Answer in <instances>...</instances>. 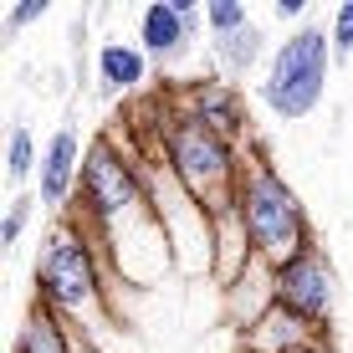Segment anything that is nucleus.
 <instances>
[{
  "label": "nucleus",
  "instance_id": "f257e3e1",
  "mask_svg": "<svg viewBox=\"0 0 353 353\" xmlns=\"http://www.w3.org/2000/svg\"><path fill=\"white\" fill-rule=\"evenodd\" d=\"M108 261L97 251L92 230L77 221V215H57L52 230L41 241V256H36V302L52 307L62 323H72V333H88L82 343H97V327L113 323L108 312Z\"/></svg>",
  "mask_w": 353,
  "mask_h": 353
},
{
  "label": "nucleus",
  "instance_id": "f03ea898",
  "mask_svg": "<svg viewBox=\"0 0 353 353\" xmlns=\"http://www.w3.org/2000/svg\"><path fill=\"white\" fill-rule=\"evenodd\" d=\"M154 159L179 179V190L200 205L205 215H221L236 205L241 164L246 149L230 143L221 128H210L205 118H194L190 108L174 103V92H164V118L154 123Z\"/></svg>",
  "mask_w": 353,
  "mask_h": 353
},
{
  "label": "nucleus",
  "instance_id": "7ed1b4c3",
  "mask_svg": "<svg viewBox=\"0 0 353 353\" xmlns=\"http://www.w3.org/2000/svg\"><path fill=\"white\" fill-rule=\"evenodd\" d=\"M67 215H77L92 230L97 251H113L133 221L159 225L149 200V179H143V154L123 149L113 133H97L82 154V185Z\"/></svg>",
  "mask_w": 353,
  "mask_h": 353
},
{
  "label": "nucleus",
  "instance_id": "20e7f679",
  "mask_svg": "<svg viewBox=\"0 0 353 353\" xmlns=\"http://www.w3.org/2000/svg\"><path fill=\"white\" fill-rule=\"evenodd\" d=\"M236 215H241V225H246V236H251V251H256L272 272L318 246V230H312V215H307V205H302V194L287 185V174L272 164V154H266L261 143H251L246 164H241Z\"/></svg>",
  "mask_w": 353,
  "mask_h": 353
},
{
  "label": "nucleus",
  "instance_id": "39448f33",
  "mask_svg": "<svg viewBox=\"0 0 353 353\" xmlns=\"http://www.w3.org/2000/svg\"><path fill=\"white\" fill-rule=\"evenodd\" d=\"M333 31L323 21H302L297 31H287V41H276L272 62L256 97L266 103V113L282 123H302L327 92V72H333Z\"/></svg>",
  "mask_w": 353,
  "mask_h": 353
},
{
  "label": "nucleus",
  "instance_id": "423d86ee",
  "mask_svg": "<svg viewBox=\"0 0 353 353\" xmlns=\"http://www.w3.org/2000/svg\"><path fill=\"white\" fill-rule=\"evenodd\" d=\"M272 287H276V302H282L287 312H297L307 327H318V333L333 327V312H338V266H333V256H327V246H312V251H302L297 261L276 266Z\"/></svg>",
  "mask_w": 353,
  "mask_h": 353
},
{
  "label": "nucleus",
  "instance_id": "0eeeda50",
  "mask_svg": "<svg viewBox=\"0 0 353 353\" xmlns=\"http://www.w3.org/2000/svg\"><path fill=\"white\" fill-rule=\"evenodd\" d=\"M82 154H88V143H82V133L62 123L46 139L41 149V169H36V194H41L46 210H72V200H77V185H82Z\"/></svg>",
  "mask_w": 353,
  "mask_h": 353
},
{
  "label": "nucleus",
  "instance_id": "6e6552de",
  "mask_svg": "<svg viewBox=\"0 0 353 353\" xmlns=\"http://www.w3.org/2000/svg\"><path fill=\"white\" fill-rule=\"evenodd\" d=\"M174 103L190 108L194 118H205L210 128H221L230 143H246V133H251L246 97H241V88L225 82L221 72H215V77H190L185 88H174Z\"/></svg>",
  "mask_w": 353,
  "mask_h": 353
},
{
  "label": "nucleus",
  "instance_id": "1a4fd4ad",
  "mask_svg": "<svg viewBox=\"0 0 353 353\" xmlns=\"http://www.w3.org/2000/svg\"><path fill=\"white\" fill-rule=\"evenodd\" d=\"M236 338H241V348H246V353H302V348L323 343L318 327H307L297 312H287L282 302H272V307H266L256 323H246Z\"/></svg>",
  "mask_w": 353,
  "mask_h": 353
},
{
  "label": "nucleus",
  "instance_id": "9d476101",
  "mask_svg": "<svg viewBox=\"0 0 353 353\" xmlns=\"http://www.w3.org/2000/svg\"><path fill=\"white\" fill-rule=\"evenodd\" d=\"M139 46L149 52V62L174 67V62H185V57H190L194 31L185 26V16H179L169 0H154V6L139 10Z\"/></svg>",
  "mask_w": 353,
  "mask_h": 353
},
{
  "label": "nucleus",
  "instance_id": "9b49d317",
  "mask_svg": "<svg viewBox=\"0 0 353 353\" xmlns=\"http://www.w3.org/2000/svg\"><path fill=\"white\" fill-rule=\"evenodd\" d=\"M97 82H103L108 97L139 92L143 82H149V52H143L139 41H123V36L103 41L97 46Z\"/></svg>",
  "mask_w": 353,
  "mask_h": 353
},
{
  "label": "nucleus",
  "instance_id": "f8f14e48",
  "mask_svg": "<svg viewBox=\"0 0 353 353\" xmlns=\"http://www.w3.org/2000/svg\"><path fill=\"white\" fill-rule=\"evenodd\" d=\"M10 353H77V333H72V323H62L52 307L31 302V312H26V323H21Z\"/></svg>",
  "mask_w": 353,
  "mask_h": 353
},
{
  "label": "nucleus",
  "instance_id": "ddd939ff",
  "mask_svg": "<svg viewBox=\"0 0 353 353\" xmlns=\"http://www.w3.org/2000/svg\"><path fill=\"white\" fill-rule=\"evenodd\" d=\"M210 52H215L221 77H225V82H241L251 67L261 62V52H266L261 21H251V26H241V31H230V36H210Z\"/></svg>",
  "mask_w": 353,
  "mask_h": 353
},
{
  "label": "nucleus",
  "instance_id": "4468645a",
  "mask_svg": "<svg viewBox=\"0 0 353 353\" xmlns=\"http://www.w3.org/2000/svg\"><path fill=\"white\" fill-rule=\"evenodd\" d=\"M36 169H41V149H36L31 128L26 123H10V133H6V185L21 194V185H31V179H36Z\"/></svg>",
  "mask_w": 353,
  "mask_h": 353
},
{
  "label": "nucleus",
  "instance_id": "2eb2a0df",
  "mask_svg": "<svg viewBox=\"0 0 353 353\" xmlns=\"http://www.w3.org/2000/svg\"><path fill=\"white\" fill-rule=\"evenodd\" d=\"M36 205H41V194L36 190H21V194H10V205H6V221H0V246H21V236H26V225H31V215H36Z\"/></svg>",
  "mask_w": 353,
  "mask_h": 353
},
{
  "label": "nucleus",
  "instance_id": "dca6fc26",
  "mask_svg": "<svg viewBox=\"0 0 353 353\" xmlns=\"http://www.w3.org/2000/svg\"><path fill=\"white\" fill-rule=\"evenodd\" d=\"M205 26H210V36H230V31L251 26V16L241 0H205Z\"/></svg>",
  "mask_w": 353,
  "mask_h": 353
},
{
  "label": "nucleus",
  "instance_id": "f3484780",
  "mask_svg": "<svg viewBox=\"0 0 353 353\" xmlns=\"http://www.w3.org/2000/svg\"><path fill=\"white\" fill-rule=\"evenodd\" d=\"M327 31H333V62H348L353 57V0H343V6L333 10Z\"/></svg>",
  "mask_w": 353,
  "mask_h": 353
},
{
  "label": "nucleus",
  "instance_id": "a211bd4d",
  "mask_svg": "<svg viewBox=\"0 0 353 353\" xmlns=\"http://www.w3.org/2000/svg\"><path fill=\"white\" fill-rule=\"evenodd\" d=\"M46 10H52V0H21V6H10L6 10V36H16V31H26L31 21H41Z\"/></svg>",
  "mask_w": 353,
  "mask_h": 353
},
{
  "label": "nucleus",
  "instance_id": "6ab92c4d",
  "mask_svg": "<svg viewBox=\"0 0 353 353\" xmlns=\"http://www.w3.org/2000/svg\"><path fill=\"white\" fill-rule=\"evenodd\" d=\"M272 10H276V21H297L302 10H307V0H276Z\"/></svg>",
  "mask_w": 353,
  "mask_h": 353
},
{
  "label": "nucleus",
  "instance_id": "aec40b11",
  "mask_svg": "<svg viewBox=\"0 0 353 353\" xmlns=\"http://www.w3.org/2000/svg\"><path fill=\"white\" fill-rule=\"evenodd\" d=\"M302 353H327V343H312V348H302Z\"/></svg>",
  "mask_w": 353,
  "mask_h": 353
},
{
  "label": "nucleus",
  "instance_id": "412c9836",
  "mask_svg": "<svg viewBox=\"0 0 353 353\" xmlns=\"http://www.w3.org/2000/svg\"><path fill=\"white\" fill-rule=\"evenodd\" d=\"M82 353H97V348H92V343H82Z\"/></svg>",
  "mask_w": 353,
  "mask_h": 353
}]
</instances>
